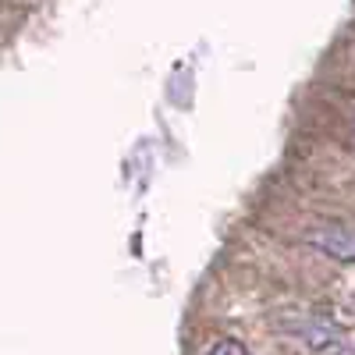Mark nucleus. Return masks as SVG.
Instances as JSON below:
<instances>
[{"label": "nucleus", "mask_w": 355, "mask_h": 355, "mask_svg": "<svg viewBox=\"0 0 355 355\" xmlns=\"http://www.w3.org/2000/svg\"><path fill=\"white\" fill-rule=\"evenodd\" d=\"M281 331L309 352H338V348L348 345V331L341 323H334L331 316H316V313L291 316L288 323H281Z\"/></svg>", "instance_id": "1"}, {"label": "nucleus", "mask_w": 355, "mask_h": 355, "mask_svg": "<svg viewBox=\"0 0 355 355\" xmlns=\"http://www.w3.org/2000/svg\"><path fill=\"white\" fill-rule=\"evenodd\" d=\"M302 242L331 259L355 263V227H348V224H316L302 234Z\"/></svg>", "instance_id": "2"}, {"label": "nucleus", "mask_w": 355, "mask_h": 355, "mask_svg": "<svg viewBox=\"0 0 355 355\" xmlns=\"http://www.w3.org/2000/svg\"><path fill=\"white\" fill-rule=\"evenodd\" d=\"M206 355H252L249 348H242L239 341H217V345H210V348H206Z\"/></svg>", "instance_id": "3"}]
</instances>
